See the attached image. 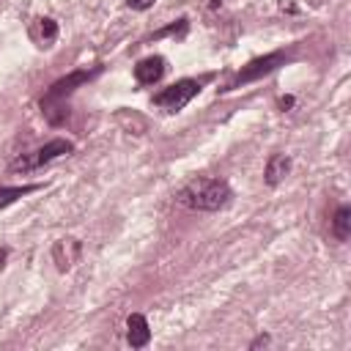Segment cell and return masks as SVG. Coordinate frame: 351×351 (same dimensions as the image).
I'll use <instances>...</instances> for the list:
<instances>
[{"mask_svg": "<svg viewBox=\"0 0 351 351\" xmlns=\"http://www.w3.org/2000/svg\"><path fill=\"white\" fill-rule=\"evenodd\" d=\"M230 200V186L219 178H195L178 192V203L195 211H217Z\"/></svg>", "mask_w": 351, "mask_h": 351, "instance_id": "6da1fadb", "label": "cell"}, {"mask_svg": "<svg viewBox=\"0 0 351 351\" xmlns=\"http://www.w3.org/2000/svg\"><path fill=\"white\" fill-rule=\"evenodd\" d=\"M162 74H165V58H162V55L143 58V60L134 66V80L143 82V85H154Z\"/></svg>", "mask_w": 351, "mask_h": 351, "instance_id": "5b68a950", "label": "cell"}, {"mask_svg": "<svg viewBox=\"0 0 351 351\" xmlns=\"http://www.w3.org/2000/svg\"><path fill=\"white\" fill-rule=\"evenodd\" d=\"M219 3H222V0H211V3H208V5H211V8H217V5H219Z\"/></svg>", "mask_w": 351, "mask_h": 351, "instance_id": "2e32d148", "label": "cell"}, {"mask_svg": "<svg viewBox=\"0 0 351 351\" xmlns=\"http://www.w3.org/2000/svg\"><path fill=\"white\" fill-rule=\"evenodd\" d=\"M332 230H335V236H337L340 241L348 239V233H351V208H348V206H340V208H337V214H335V219H332Z\"/></svg>", "mask_w": 351, "mask_h": 351, "instance_id": "30bf717a", "label": "cell"}, {"mask_svg": "<svg viewBox=\"0 0 351 351\" xmlns=\"http://www.w3.org/2000/svg\"><path fill=\"white\" fill-rule=\"evenodd\" d=\"M291 104H293V99H291V96H282V99H280V107H282V110H285V107H291Z\"/></svg>", "mask_w": 351, "mask_h": 351, "instance_id": "5bb4252c", "label": "cell"}, {"mask_svg": "<svg viewBox=\"0 0 351 351\" xmlns=\"http://www.w3.org/2000/svg\"><path fill=\"white\" fill-rule=\"evenodd\" d=\"M132 8H137V11H145V8H151L154 5V0H126Z\"/></svg>", "mask_w": 351, "mask_h": 351, "instance_id": "4fadbf2b", "label": "cell"}, {"mask_svg": "<svg viewBox=\"0 0 351 351\" xmlns=\"http://www.w3.org/2000/svg\"><path fill=\"white\" fill-rule=\"evenodd\" d=\"M126 326H129L126 337H129V346H132V348H143V346H148V340H151V329H148V321H145L140 313H132L129 321H126Z\"/></svg>", "mask_w": 351, "mask_h": 351, "instance_id": "ba28073f", "label": "cell"}, {"mask_svg": "<svg viewBox=\"0 0 351 351\" xmlns=\"http://www.w3.org/2000/svg\"><path fill=\"white\" fill-rule=\"evenodd\" d=\"M288 170H291V159H288L285 154H274V156L269 159V165H266V184H269V186H277V184L285 178Z\"/></svg>", "mask_w": 351, "mask_h": 351, "instance_id": "9c48e42d", "label": "cell"}, {"mask_svg": "<svg viewBox=\"0 0 351 351\" xmlns=\"http://www.w3.org/2000/svg\"><path fill=\"white\" fill-rule=\"evenodd\" d=\"M197 90H200V82L197 80H178L170 88H165L162 93H156L154 96V104L162 107V110H167V112H178L181 107H186L197 96Z\"/></svg>", "mask_w": 351, "mask_h": 351, "instance_id": "7a4b0ae2", "label": "cell"}, {"mask_svg": "<svg viewBox=\"0 0 351 351\" xmlns=\"http://www.w3.org/2000/svg\"><path fill=\"white\" fill-rule=\"evenodd\" d=\"M282 11H296V8H293V3H291V0H282Z\"/></svg>", "mask_w": 351, "mask_h": 351, "instance_id": "9a60e30c", "label": "cell"}, {"mask_svg": "<svg viewBox=\"0 0 351 351\" xmlns=\"http://www.w3.org/2000/svg\"><path fill=\"white\" fill-rule=\"evenodd\" d=\"M93 74L90 71H74V74H69L66 80H58L49 90H47V99L41 101V104H52V101H58V99H63V96H69L71 90H74V85H80V82H88Z\"/></svg>", "mask_w": 351, "mask_h": 351, "instance_id": "8992f818", "label": "cell"}, {"mask_svg": "<svg viewBox=\"0 0 351 351\" xmlns=\"http://www.w3.org/2000/svg\"><path fill=\"white\" fill-rule=\"evenodd\" d=\"M33 189H38V184H25V186H3V189H0V208L11 206L14 200H19L22 195H27V192H33Z\"/></svg>", "mask_w": 351, "mask_h": 351, "instance_id": "8fae6325", "label": "cell"}, {"mask_svg": "<svg viewBox=\"0 0 351 351\" xmlns=\"http://www.w3.org/2000/svg\"><path fill=\"white\" fill-rule=\"evenodd\" d=\"M52 258H55V263H58L60 271L71 269L74 261L80 258V241H77V239H60V241L52 247Z\"/></svg>", "mask_w": 351, "mask_h": 351, "instance_id": "52a82bcc", "label": "cell"}, {"mask_svg": "<svg viewBox=\"0 0 351 351\" xmlns=\"http://www.w3.org/2000/svg\"><path fill=\"white\" fill-rule=\"evenodd\" d=\"M282 60H285V55H282V52H271V55L255 58L250 66H244V69L236 74V80H233V85H230V88H236V85H241V82H250V80H258V77H263V74L274 71Z\"/></svg>", "mask_w": 351, "mask_h": 351, "instance_id": "277c9868", "label": "cell"}, {"mask_svg": "<svg viewBox=\"0 0 351 351\" xmlns=\"http://www.w3.org/2000/svg\"><path fill=\"white\" fill-rule=\"evenodd\" d=\"M55 36H58V25L52 19H38V38H41V44L55 41Z\"/></svg>", "mask_w": 351, "mask_h": 351, "instance_id": "7c38bea8", "label": "cell"}, {"mask_svg": "<svg viewBox=\"0 0 351 351\" xmlns=\"http://www.w3.org/2000/svg\"><path fill=\"white\" fill-rule=\"evenodd\" d=\"M71 143L69 140H63V137H58V140H49L44 148H38L33 156H22V159H16V162H11V170H33V167H41V165H47V162H52V159H58V156H63V154H71Z\"/></svg>", "mask_w": 351, "mask_h": 351, "instance_id": "3957f363", "label": "cell"}]
</instances>
